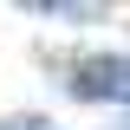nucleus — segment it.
<instances>
[{
    "label": "nucleus",
    "mask_w": 130,
    "mask_h": 130,
    "mask_svg": "<svg viewBox=\"0 0 130 130\" xmlns=\"http://www.w3.org/2000/svg\"><path fill=\"white\" fill-rule=\"evenodd\" d=\"M7 130H46V124H7Z\"/></svg>",
    "instance_id": "f03ea898"
},
{
    "label": "nucleus",
    "mask_w": 130,
    "mask_h": 130,
    "mask_svg": "<svg viewBox=\"0 0 130 130\" xmlns=\"http://www.w3.org/2000/svg\"><path fill=\"white\" fill-rule=\"evenodd\" d=\"M78 98H104V91H130V59H91L85 72H72Z\"/></svg>",
    "instance_id": "f257e3e1"
}]
</instances>
